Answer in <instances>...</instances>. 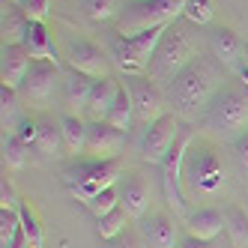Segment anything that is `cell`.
<instances>
[{
  "instance_id": "6da1fadb",
  "label": "cell",
  "mask_w": 248,
  "mask_h": 248,
  "mask_svg": "<svg viewBox=\"0 0 248 248\" xmlns=\"http://www.w3.org/2000/svg\"><path fill=\"white\" fill-rule=\"evenodd\" d=\"M221 90V72L218 66L212 63L209 57H194L180 75H176L170 84H168V102L173 105L180 114L191 117L198 111H206L209 99Z\"/></svg>"
},
{
  "instance_id": "7a4b0ae2",
  "label": "cell",
  "mask_w": 248,
  "mask_h": 248,
  "mask_svg": "<svg viewBox=\"0 0 248 248\" xmlns=\"http://www.w3.org/2000/svg\"><path fill=\"white\" fill-rule=\"evenodd\" d=\"M191 27L194 24H188L183 18V21H173L162 33V42H158L155 54H153V63H150V72H147L155 84L168 87L194 57H198V45H194Z\"/></svg>"
},
{
  "instance_id": "3957f363",
  "label": "cell",
  "mask_w": 248,
  "mask_h": 248,
  "mask_svg": "<svg viewBox=\"0 0 248 248\" xmlns=\"http://www.w3.org/2000/svg\"><path fill=\"white\" fill-rule=\"evenodd\" d=\"M188 0H138L129 3L123 12H117L114 33L117 36H138L144 30L170 27L173 21L183 18Z\"/></svg>"
},
{
  "instance_id": "277c9868",
  "label": "cell",
  "mask_w": 248,
  "mask_h": 248,
  "mask_svg": "<svg viewBox=\"0 0 248 248\" xmlns=\"http://www.w3.org/2000/svg\"><path fill=\"white\" fill-rule=\"evenodd\" d=\"M168 27H155V30H144L138 36H117L108 45V54H111V63L126 72V78H135V75H147L150 72V63H153V54L158 42H162V33Z\"/></svg>"
},
{
  "instance_id": "5b68a950",
  "label": "cell",
  "mask_w": 248,
  "mask_h": 248,
  "mask_svg": "<svg viewBox=\"0 0 248 248\" xmlns=\"http://www.w3.org/2000/svg\"><path fill=\"white\" fill-rule=\"evenodd\" d=\"M206 129L216 135H242L248 132V96L236 87H221L203 111Z\"/></svg>"
},
{
  "instance_id": "8992f818",
  "label": "cell",
  "mask_w": 248,
  "mask_h": 248,
  "mask_svg": "<svg viewBox=\"0 0 248 248\" xmlns=\"http://www.w3.org/2000/svg\"><path fill=\"white\" fill-rule=\"evenodd\" d=\"M120 176H123L120 158H90V162H78L75 168H69L66 183H69V191H72L78 201L87 203V201H93L99 191L117 186Z\"/></svg>"
},
{
  "instance_id": "52a82bcc",
  "label": "cell",
  "mask_w": 248,
  "mask_h": 248,
  "mask_svg": "<svg viewBox=\"0 0 248 248\" xmlns=\"http://www.w3.org/2000/svg\"><path fill=\"white\" fill-rule=\"evenodd\" d=\"M191 150V132L183 129L180 140L173 144L170 155L165 158L162 165V186H165V201L173 209L176 218H188V209H186V191H183V173H186V158Z\"/></svg>"
},
{
  "instance_id": "ba28073f",
  "label": "cell",
  "mask_w": 248,
  "mask_h": 248,
  "mask_svg": "<svg viewBox=\"0 0 248 248\" xmlns=\"http://www.w3.org/2000/svg\"><path fill=\"white\" fill-rule=\"evenodd\" d=\"M186 173H188V186L191 191L198 194H216L221 191L224 180H227V170H224V162L206 147H198V150H188V158H186Z\"/></svg>"
},
{
  "instance_id": "9c48e42d",
  "label": "cell",
  "mask_w": 248,
  "mask_h": 248,
  "mask_svg": "<svg viewBox=\"0 0 248 248\" xmlns=\"http://www.w3.org/2000/svg\"><path fill=\"white\" fill-rule=\"evenodd\" d=\"M180 135H183V126H180V117L176 114L158 117L153 126L144 129V138H140V158H144L147 165H165V158L170 155Z\"/></svg>"
},
{
  "instance_id": "30bf717a",
  "label": "cell",
  "mask_w": 248,
  "mask_h": 248,
  "mask_svg": "<svg viewBox=\"0 0 248 248\" xmlns=\"http://www.w3.org/2000/svg\"><path fill=\"white\" fill-rule=\"evenodd\" d=\"M129 90H132V102H135V123L138 126H153L158 117H165V105H168V93L162 90V84H155L150 75H135L126 78Z\"/></svg>"
},
{
  "instance_id": "8fae6325",
  "label": "cell",
  "mask_w": 248,
  "mask_h": 248,
  "mask_svg": "<svg viewBox=\"0 0 248 248\" xmlns=\"http://www.w3.org/2000/svg\"><path fill=\"white\" fill-rule=\"evenodd\" d=\"M57 84H60V69H57L54 60H33L24 84L18 87V96H21V102L45 108V105L51 102V96H54Z\"/></svg>"
},
{
  "instance_id": "7c38bea8",
  "label": "cell",
  "mask_w": 248,
  "mask_h": 248,
  "mask_svg": "<svg viewBox=\"0 0 248 248\" xmlns=\"http://www.w3.org/2000/svg\"><path fill=\"white\" fill-rule=\"evenodd\" d=\"M66 63H69V69L84 72V75H90L96 81L111 75V57L105 54L96 42H90V39H72V42H69Z\"/></svg>"
},
{
  "instance_id": "4fadbf2b",
  "label": "cell",
  "mask_w": 248,
  "mask_h": 248,
  "mask_svg": "<svg viewBox=\"0 0 248 248\" xmlns=\"http://www.w3.org/2000/svg\"><path fill=\"white\" fill-rule=\"evenodd\" d=\"M126 135L114 129L111 123H90V132H87V155L90 158H120V150L126 147Z\"/></svg>"
},
{
  "instance_id": "5bb4252c",
  "label": "cell",
  "mask_w": 248,
  "mask_h": 248,
  "mask_svg": "<svg viewBox=\"0 0 248 248\" xmlns=\"http://www.w3.org/2000/svg\"><path fill=\"white\" fill-rule=\"evenodd\" d=\"M120 206L132 216V221H140L147 216V209H150V186L144 176H138V173H123L120 176Z\"/></svg>"
},
{
  "instance_id": "9a60e30c",
  "label": "cell",
  "mask_w": 248,
  "mask_h": 248,
  "mask_svg": "<svg viewBox=\"0 0 248 248\" xmlns=\"http://www.w3.org/2000/svg\"><path fill=\"white\" fill-rule=\"evenodd\" d=\"M30 66H33V57L27 54L24 45H3V51H0V84L18 90L30 72Z\"/></svg>"
},
{
  "instance_id": "2e32d148",
  "label": "cell",
  "mask_w": 248,
  "mask_h": 248,
  "mask_svg": "<svg viewBox=\"0 0 248 248\" xmlns=\"http://www.w3.org/2000/svg\"><path fill=\"white\" fill-rule=\"evenodd\" d=\"M224 227H227V218H224V212L216 209V206H201V209L188 212V218H186L188 236L203 239V242H212L216 236H221Z\"/></svg>"
},
{
  "instance_id": "e0dca14e",
  "label": "cell",
  "mask_w": 248,
  "mask_h": 248,
  "mask_svg": "<svg viewBox=\"0 0 248 248\" xmlns=\"http://www.w3.org/2000/svg\"><path fill=\"white\" fill-rule=\"evenodd\" d=\"M209 48H212V57H216L224 69H242L239 60L245 54V48L239 42V36L230 27H216L209 33Z\"/></svg>"
},
{
  "instance_id": "ac0fdd59",
  "label": "cell",
  "mask_w": 248,
  "mask_h": 248,
  "mask_svg": "<svg viewBox=\"0 0 248 248\" xmlns=\"http://www.w3.org/2000/svg\"><path fill=\"white\" fill-rule=\"evenodd\" d=\"M144 236L150 248H180V230H176V221L168 212H158V216L144 218Z\"/></svg>"
},
{
  "instance_id": "d6986e66",
  "label": "cell",
  "mask_w": 248,
  "mask_h": 248,
  "mask_svg": "<svg viewBox=\"0 0 248 248\" xmlns=\"http://www.w3.org/2000/svg\"><path fill=\"white\" fill-rule=\"evenodd\" d=\"M21 45L27 48V54H30L33 60H54V63H57V45H54L51 30L45 27V21H30Z\"/></svg>"
},
{
  "instance_id": "ffe728a7",
  "label": "cell",
  "mask_w": 248,
  "mask_h": 248,
  "mask_svg": "<svg viewBox=\"0 0 248 248\" xmlns=\"http://www.w3.org/2000/svg\"><path fill=\"white\" fill-rule=\"evenodd\" d=\"M120 87H123V81H117L114 75H108V78H99V81L93 84L90 105H87V114L93 117V123H99V120H105V117H108V111L114 108V102H117Z\"/></svg>"
},
{
  "instance_id": "44dd1931",
  "label": "cell",
  "mask_w": 248,
  "mask_h": 248,
  "mask_svg": "<svg viewBox=\"0 0 248 248\" xmlns=\"http://www.w3.org/2000/svg\"><path fill=\"white\" fill-rule=\"evenodd\" d=\"M93 84H96V78L84 75V72H75V69H69V72L63 75V93H66V105H69V108H72V111L87 108V105H90Z\"/></svg>"
},
{
  "instance_id": "7402d4cb",
  "label": "cell",
  "mask_w": 248,
  "mask_h": 248,
  "mask_svg": "<svg viewBox=\"0 0 248 248\" xmlns=\"http://www.w3.org/2000/svg\"><path fill=\"white\" fill-rule=\"evenodd\" d=\"M60 129H63V147L78 155L87 153V132H90V123H84L78 114H63L60 117Z\"/></svg>"
},
{
  "instance_id": "603a6c76",
  "label": "cell",
  "mask_w": 248,
  "mask_h": 248,
  "mask_svg": "<svg viewBox=\"0 0 248 248\" xmlns=\"http://www.w3.org/2000/svg\"><path fill=\"white\" fill-rule=\"evenodd\" d=\"M30 18L21 12L18 3H9L3 0V21H0V30H3V45H21L24 42V33H27Z\"/></svg>"
},
{
  "instance_id": "cb8c5ba5",
  "label": "cell",
  "mask_w": 248,
  "mask_h": 248,
  "mask_svg": "<svg viewBox=\"0 0 248 248\" xmlns=\"http://www.w3.org/2000/svg\"><path fill=\"white\" fill-rule=\"evenodd\" d=\"M105 123H111V126L120 129V132H129V129H132V123H135V102H132L129 84L120 87L117 102H114V108L108 111V117H105Z\"/></svg>"
},
{
  "instance_id": "d4e9b609",
  "label": "cell",
  "mask_w": 248,
  "mask_h": 248,
  "mask_svg": "<svg viewBox=\"0 0 248 248\" xmlns=\"http://www.w3.org/2000/svg\"><path fill=\"white\" fill-rule=\"evenodd\" d=\"M0 123H3V132H15L21 123V96L18 90L0 84Z\"/></svg>"
},
{
  "instance_id": "484cf974",
  "label": "cell",
  "mask_w": 248,
  "mask_h": 248,
  "mask_svg": "<svg viewBox=\"0 0 248 248\" xmlns=\"http://www.w3.org/2000/svg\"><path fill=\"white\" fill-rule=\"evenodd\" d=\"M63 144V129H60V120L54 117H39V135H36V153L42 155H54Z\"/></svg>"
},
{
  "instance_id": "4316f807",
  "label": "cell",
  "mask_w": 248,
  "mask_h": 248,
  "mask_svg": "<svg viewBox=\"0 0 248 248\" xmlns=\"http://www.w3.org/2000/svg\"><path fill=\"white\" fill-rule=\"evenodd\" d=\"M224 218H227L224 233L230 236V245L233 248H248V212L242 206H227Z\"/></svg>"
},
{
  "instance_id": "83f0119b",
  "label": "cell",
  "mask_w": 248,
  "mask_h": 248,
  "mask_svg": "<svg viewBox=\"0 0 248 248\" xmlns=\"http://www.w3.org/2000/svg\"><path fill=\"white\" fill-rule=\"evenodd\" d=\"M99 224H96V233L102 236V239H117L123 230H126V224L132 221V216L123 206H117V209H111L108 216H102V218H96Z\"/></svg>"
},
{
  "instance_id": "f1b7e54d",
  "label": "cell",
  "mask_w": 248,
  "mask_h": 248,
  "mask_svg": "<svg viewBox=\"0 0 248 248\" xmlns=\"http://www.w3.org/2000/svg\"><path fill=\"white\" fill-rule=\"evenodd\" d=\"M18 216H21V233L27 236L30 248H42V245H45V233H42V224H39V218H36V212L21 203Z\"/></svg>"
},
{
  "instance_id": "f546056e",
  "label": "cell",
  "mask_w": 248,
  "mask_h": 248,
  "mask_svg": "<svg viewBox=\"0 0 248 248\" xmlns=\"http://www.w3.org/2000/svg\"><path fill=\"white\" fill-rule=\"evenodd\" d=\"M30 150H33V147H27L24 140H18L15 135H9V138H6V144H3V158H6V165L15 168V170L24 168V165H27V158H30Z\"/></svg>"
},
{
  "instance_id": "4dcf8cb0",
  "label": "cell",
  "mask_w": 248,
  "mask_h": 248,
  "mask_svg": "<svg viewBox=\"0 0 248 248\" xmlns=\"http://www.w3.org/2000/svg\"><path fill=\"white\" fill-rule=\"evenodd\" d=\"M87 206L93 209V216H96V218L108 216L111 209H117V206H120V188H117V186H111V188L99 191V194H96L93 201H87Z\"/></svg>"
},
{
  "instance_id": "1f68e13d",
  "label": "cell",
  "mask_w": 248,
  "mask_h": 248,
  "mask_svg": "<svg viewBox=\"0 0 248 248\" xmlns=\"http://www.w3.org/2000/svg\"><path fill=\"white\" fill-rule=\"evenodd\" d=\"M183 18H186L188 24H194V27L209 24V21H212V0H188Z\"/></svg>"
},
{
  "instance_id": "d6a6232c",
  "label": "cell",
  "mask_w": 248,
  "mask_h": 248,
  "mask_svg": "<svg viewBox=\"0 0 248 248\" xmlns=\"http://www.w3.org/2000/svg\"><path fill=\"white\" fill-rule=\"evenodd\" d=\"M21 230V216L12 209H0V248H6Z\"/></svg>"
},
{
  "instance_id": "836d02e7",
  "label": "cell",
  "mask_w": 248,
  "mask_h": 248,
  "mask_svg": "<svg viewBox=\"0 0 248 248\" xmlns=\"http://www.w3.org/2000/svg\"><path fill=\"white\" fill-rule=\"evenodd\" d=\"M84 12L93 21H108L117 15V0H84Z\"/></svg>"
},
{
  "instance_id": "e575fe53",
  "label": "cell",
  "mask_w": 248,
  "mask_h": 248,
  "mask_svg": "<svg viewBox=\"0 0 248 248\" xmlns=\"http://www.w3.org/2000/svg\"><path fill=\"white\" fill-rule=\"evenodd\" d=\"M15 3L21 6V12L30 21H48L51 15V0H15Z\"/></svg>"
},
{
  "instance_id": "d590c367",
  "label": "cell",
  "mask_w": 248,
  "mask_h": 248,
  "mask_svg": "<svg viewBox=\"0 0 248 248\" xmlns=\"http://www.w3.org/2000/svg\"><path fill=\"white\" fill-rule=\"evenodd\" d=\"M18 140H24L27 147H36V135H39V120H33V117H21L18 123V129L12 132Z\"/></svg>"
},
{
  "instance_id": "8d00e7d4",
  "label": "cell",
  "mask_w": 248,
  "mask_h": 248,
  "mask_svg": "<svg viewBox=\"0 0 248 248\" xmlns=\"http://www.w3.org/2000/svg\"><path fill=\"white\" fill-rule=\"evenodd\" d=\"M0 209H12V212L21 209V201H18V194H15V188L6 176H3V183H0Z\"/></svg>"
},
{
  "instance_id": "74e56055",
  "label": "cell",
  "mask_w": 248,
  "mask_h": 248,
  "mask_svg": "<svg viewBox=\"0 0 248 248\" xmlns=\"http://www.w3.org/2000/svg\"><path fill=\"white\" fill-rule=\"evenodd\" d=\"M233 150H236V158H239L242 170L248 173V132H242V135L233 140Z\"/></svg>"
},
{
  "instance_id": "f35d334b",
  "label": "cell",
  "mask_w": 248,
  "mask_h": 248,
  "mask_svg": "<svg viewBox=\"0 0 248 248\" xmlns=\"http://www.w3.org/2000/svg\"><path fill=\"white\" fill-rule=\"evenodd\" d=\"M180 248H212L209 242H203V239H194V236H186L183 242H180Z\"/></svg>"
},
{
  "instance_id": "ab89813d",
  "label": "cell",
  "mask_w": 248,
  "mask_h": 248,
  "mask_svg": "<svg viewBox=\"0 0 248 248\" xmlns=\"http://www.w3.org/2000/svg\"><path fill=\"white\" fill-rule=\"evenodd\" d=\"M6 248H30V242H27V236H24L21 230H18V236H15V239L6 245Z\"/></svg>"
},
{
  "instance_id": "60d3db41",
  "label": "cell",
  "mask_w": 248,
  "mask_h": 248,
  "mask_svg": "<svg viewBox=\"0 0 248 248\" xmlns=\"http://www.w3.org/2000/svg\"><path fill=\"white\" fill-rule=\"evenodd\" d=\"M239 78H242V84H245V90H248V66H242V69H239Z\"/></svg>"
},
{
  "instance_id": "b9f144b4",
  "label": "cell",
  "mask_w": 248,
  "mask_h": 248,
  "mask_svg": "<svg viewBox=\"0 0 248 248\" xmlns=\"http://www.w3.org/2000/svg\"><path fill=\"white\" fill-rule=\"evenodd\" d=\"M245 57H248V48H245ZM245 66H248V60H245Z\"/></svg>"
},
{
  "instance_id": "7bdbcfd3",
  "label": "cell",
  "mask_w": 248,
  "mask_h": 248,
  "mask_svg": "<svg viewBox=\"0 0 248 248\" xmlns=\"http://www.w3.org/2000/svg\"><path fill=\"white\" fill-rule=\"evenodd\" d=\"M129 3H138V0H129Z\"/></svg>"
},
{
  "instance_id": "ee69618b",
  "label": "cell",
  "mask_w": 248,
  "mask_h": 248,
  "mask_svg": "<svg viewBox=\"0 0 248 248\" xmlns=\"http://www.w3.org/2000/svg\"><path fill=\"white\" fill-rule=\"evenodd\" d=\"M12 3H15V0H12Z\"/></svg>"
}]
</instances>
